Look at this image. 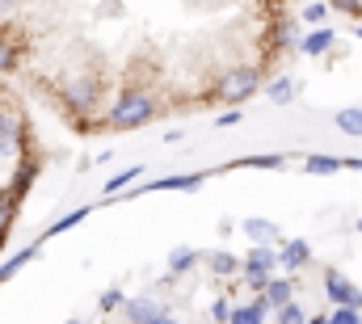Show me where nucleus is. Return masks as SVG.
Here are the masks:
<instances>
[{
  "label": "nucleus",
  "mask_w": 362,
  "mask_h": 324,
  "mask_svg": "<svg viewBox=\"0 0 362 324\" xmlns=\"http://www.w3.org/2000/svg\"><path fill=\"white\" fill-rule=\"evenodd\" d=\"M47 148L30 110V97L0 76V253L13 236L25 198L42 173Z\"/></svg>",
  "instance_id": "obj_1"
},
{
  "label": "nucleus",
  "mask_w": 362,
  "mask_h": 324,
  "mask_svg": "<svg viewBox=\"0 0 362 324\" xmlns=\"http://www.w3.org/2000/svg\"><path fill=\"white\" fill-rule=\"evenodd\" d=\"M333 8H341L346 17H354V21H362V0H329Z\"/></svg>",
  "instance_id": "obj_2"
}]
</instances>
